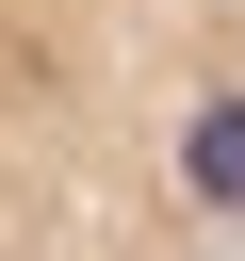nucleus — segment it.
Returning <instances> with one entry per match:
<instances>
[{"label":"nucleus","mask_w":245,"mask_h":261,"mask_svg":"<svg viewBox=\"0 0 245 261\" xmlns=\"http://www.w3.org/2000/svg\"><path fill=\"white\" fill-rule=\"evenodd\" d=\"M0 261H245V0H0Z\"/></svg>","instance_id":"nucleus-1"}]
</instances>
